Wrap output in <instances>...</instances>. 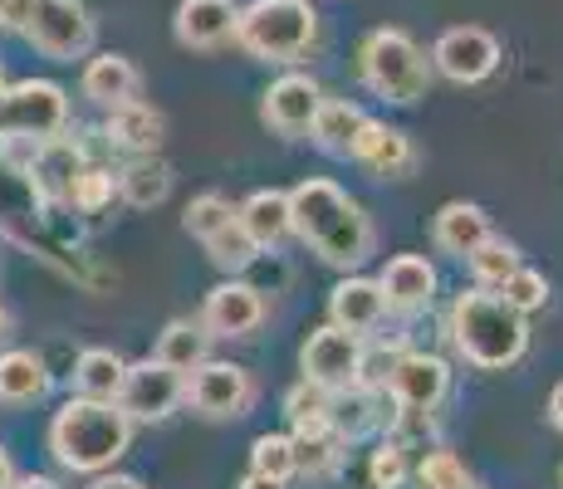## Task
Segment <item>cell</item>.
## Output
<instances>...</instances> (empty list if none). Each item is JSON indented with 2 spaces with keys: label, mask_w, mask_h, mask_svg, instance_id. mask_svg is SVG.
<instances>
[{
  "label": "cell",
  "mask_w": 563,
  "mask_h": 489,
  "mask_svg": "<svg viewBox=\"0 0 563 489\" xmlns=\"http://www.w3.org/2000/svg\"><path fill=\"white\" fill-rule=\"evenodd\" d=\"M103 133H108V143L133 152V157H153L162 143V113L153 103H143V98H133L123 108H108Z\"/></svg>",
  "instance_id": "603a6c76"
},
{
  "label": "cell",
  "mask_w": 563,
  "mask_h": 489,
  "mask_svg": "<svg viewBox=\"0 0 563 489\" xmlns=\"http://www.w3.org/2000/svg\"><path fill=\"white\" fill-rule=\"evenodd\" d=\"M235 15H241V5L235 0H181L177 5V20H172V30H177V45L181 49H221L235 40Z\"/></svg>",
  "instance_id": "2e32d148"
},
{
  "label": "cell",
  "mask_w": 563,
  "mask_h": 489,
  "mask_svg": "<svg viewBox=\"0 0 563 489\" xmlns=\"http://www.w3.org/2000/svg\"><path fill=\"white\" fill-rule=\"evenodd\" d=\"M35 5H40V0H0V30H10V35H25Z\"/></svg>",
  "instance_id": "f35d334b"
},
{
  "label": "cell",
  "mask_w": 563,
  "mask_h": 489,
  "mask_svg": "<svg viewBox=\"0 0 563 489\" xmlns=\"http://www.w3.org/2000/svg\"><path fill=\"white\" fill-rule=\"evenodd\" d=\"M353 162H363L373 177H407L417 167V147H411V137L402 127H387L367 118V127L358 133V143H353Z\"/></svg>",
  "instance_id": "ac0fdd59"
},
{
  "label": "cell",
  "mask_w": 563,
  "mask_h": 489,
  "mask_svg": "<svg viewBox=\"0 0 563 489\" xmlns=\"http://www.w3.org/2000/svg\"><path fill=\"white\" fill-rule=\"evenodd\" d=\"M84 167H89V162H84L79 143H69V137H49V143L35 147V162H30L25 181L45 205H69L74 181H79Z\"/></svg>",
  "instance_id": "5bb4252c"
},
{
  "label": "cell",
  "mask_w": 563,
  "mask_h": 489,
  "mask_svg": "<svg viewBox=\"0 0 563 489\" xmlns=\"http://www.w3.org/2000/svg\"><path fill=\"white\" fill-rule=\"evenodd\" d=\"M251 465H255V475L285 485L289 475H295V441L289 436H260L251 445Z\"/></svg>",
  "instance_id": "e575fe53"
},
{
  "label": "cell",
  "mask_w": 563,
  "mask_h": 489,
  "mask_svg": "<svg viewBox=\"0 0 563 489\" xmlns=\"http://www.w3.org/2000/svg\"><path fill=\"white\" fill-rule=\"evenodd\" d=\"M235 221L251 235L260 249H275L295 235V221H289V191H255L245 205H235Z\"/></svg>",
  "instance_id": "7402d4cb"
},
{
  "label": "cell",
  "mask_w": 563,
  "mask_h": 489,
  "mask_svg": "<svg viewBox=\"0 0 563 489\" xmlns=\"http://www.w3.org/2000/svg\"><path fill=\"white\" fill-rule=\"evenodd\" d=\"M113 191H118V177H113V171H103V167H84V171H79V181H74L69 205H74V211H84V215H99L103 205L113 201Z\"/></svg>",
  "instance_id": "8d00e7d4"
},
{
  "label": "cell",
  "mask_w": 563,
  "mask_h": 489,
  "mask_svg": "<svg viewBox=\"0 0 563 489\" xmlns=\"http://www.w3.org/2000/svg\"><path fill=\"white\" fill-rule=\"evenodd\" d=\"M235 45L265 64H299L319 45V15L309 0H251L235 15Z\"/></svg>",
  "instance_id": "277c9868"
},
{
  "label": "cell",
  "mask_w": 563,
  "mask_h": 489,
  "mask_svg": "<svg viewBox=\"0 0 563 489\" xmlns=\"http://www.w3.org/2000/svg\"><path fill=\"white\" fill-rule=\"evenodd\" d=\"M431 241H437V249H446V255L471 259L475 249L490 241V215H485L481 205H471V201H446L437 211Z\"/></svg>",
  "instance_id": "44dd1931"
},
{
  "label": "cell",
  "mask_w": 563,
  "mask_h": 489,
  "mask_svg": "<svg viewBox=\"0 0 563 489\" xmlns=\"http://www.w3.org/2000/svg\"><path fill=\"white\" fill-rule=\"evenodd\" d=\"M367 127V113L358 103H343V98H323L319 118H313L309 137L319 143L323 152H333V157H353V143H358V133Z\"/></svg>",
  "instance_id": "d4e9b609"
},
{
  "label": "cell",
  "mask_w": 563,
  "mask_h": 489,
  "mask_svg": "<svg viewBox=\"0 0 563 489\" xmlns=\"http://www.w3.org/2000/svg\"><path fill=\"white\" fill-rule=\"evenodd\" d=\"M417 489H475V480L451 451H431L417 465Z\"/></svg>",
  "instance_id": "d6a6232c"
},
{
  "label": "cell",
  "mask_w": 563,
  "mask_h": 489,
  "mask_svg": "<svg viewBox=\"0 0 563 489\" xmlns=\"http://www.w3.org/2000/svg\"><path fill=\"white\" fill-rule=\"evenodd\" d=\"M358 79L387 103H417L431 89V59L407 30H373L358 45Z\"/></svg>",
  "instance_id": "5b68a950"
},
{
  "label": "cell",
  "mask_w": 563,
  "mask_h": 489,
  "mask_svg": "<svg viewBox=\"0 0 563 489\" xmlns=\"http://www.w3.org/2000/svg\"><path fill=\"white\" fill-rule=\"evenodd\" d=\"M377 289H383L387 309L421 313L431 299H437V269H431L421 255H393L383 269V279H377Z\"/></svg>",
  "instance_id": "e0dca14e"
},
{
  "label": "cell",
  "mask_w": 563,
  "mask_h": 489,
  "mask_svg": "<svg viewBox=\"0 0 563 489\" xmlns=\"http://www.w3.org/2000/svg\"><path fill=\"white\" fill-rule=\"evenodd\" d=\"M10 485H15V470H10V455L0 451V489H10Z\"/></svg>",
  "instance_id": "ee69618b"
},
{
  "label": "cell",
  "mask_w": 563,
  "mask_h": 489,
  "mask_svg": "<svg viewBox=\"0 0 563 489\" xmlns=\"http://www.w3.org/2000/svg\"><path fill=\"white\" fill-rule=\"evenodd\" d=\"M471 269H475V285H481V289H500L505 279L519 269V249L510 241H495V235H490V241L471 255Z\"/></svg>",
  "instance_id": "4dcf8cb0"
},
{
  "label": "cell",
  "mask_w": 563,
  "mask_h": 489,
  "mask_svg": "<svg viewBox=\"0 0 563 489\" xmlns=\"http://www.w3.org/2000/svg\"><path fill=\"white\" fill-rule=\"evenodd\" d=\"M549 421H554V426L563 431V382L554 387V397H549Z\"/></svg>",
  "instance_id": "60d3db41"
},
{
  "label": "cell",
  "mask_w": 563,
  "mask_h": 489,
  "mask_svg": "<svg viewBox=\"0 0 563 489\" xmlns=\"http://www.w3.org/2000/svg\"><path fill=\"white\" fill-rule=\"evenodd\" d=\"M319 108H323V89L313 74H279L260 98V118L279 137H305L313 118H319Z\"/></svg>",
  "instance_id": "8fae6325"
},
{
  "label": "cell",
  "mask_w": 563,
  "mask_h": 489,
  "mask_svg": "<svg viewBox=\"0 0 563 489\" xmlns=\"http://www.w3.org/2000/svg\"><path fill=\"white\" fill-rule=\"evenodd\" d=\"M10 489H59L54 480H45V475H25V480H15Z\"/></svg>",
  "instance_id": "b9f144b4"
},
{
  "label": "cell",
  "mask_w": 563,
  "mask_h": 489,
  "mask_svg": "<svg viewBox=\"0 0 563 489\" xmlns=\"http://www.w3.org/2000/svg\"><path fill=\"white\" fill-rule=\"evenodd\" d=\"M79 89L99 108H123L137 98V89H143V74H137V64L123 59V54H93V59L84 64Z\"/></svg>",
  "instance_id": "d6986e66"
},
{
  "label": "cell",
  "mask_w": 563,
  "mask_h": 489,
  "mask_svg": "<svg viewBox=\"0 0 563 489\" xmlns=\"http://www.w3.org/2000/svg\"><path fill=\"white\" fill-rule=\"evenodd\" d=\"M69 127V93L49 79H20L5 89V103H0V133L30 137V143H49V137H64Z\"/></svg>",
  "instance_id": "8992f818"
},
{
  "label": "cell",
  "mask_w": 563,
  "mask_h": 489,
  "mask_svg": "<svg viewBox=\"0 0 563 489\" xmlns=\"http://www.w3.org/2000/svg\"><path fill=\"white\" fill-rule=\"evenodd\" d=\"M206 343H211V333L201 329V323H167V333L157 338V363L177 367V373H197L206 363Z\"/></svg>",
  "instance_id": "f1b7e54d"
},
{
  "label": "cell",
  "mask_w": 563,
  "mask_h": 489,
  "mask_svg": "<svg viewBox=\"0 0 563 489\" xmlns=\"http://www.w3.org/2000/svg\"><path fill=\"white\" fill-rule=\"evenodd\" d=\"M289 221H295L299 241L333 269H358L377 245L373 221L363 215V205L323 177H309L289 191Z\"/></svg>",
  "instance_id": "6da1fadb"
},
{
  "label": "cell",
  "mask_w": 563,
  "mask_h": 489,
  "mask_svg": "<svg viewBox=\"0 0 563 489\" xmlns=\"http://www.w3.org/2000/svg\"><path fill=\"white\" fill-rule=\"evenodd\" d=\"M241 489H285L279 480H265V475H251V480H241Z\"/></svg>",
  "instance_id": "7bdbcfd3"
},
{
  "label": "cell",
  "mask_w": 563,
  "mask_h": 489,
  "mask_svg": "<svg viewBox=\"0 0 563 489\" xmlns=\"http://www.w3.org/2000/svg\"><path fill=\"white\" fill-rule=\"evenodd\" d=\"M446 387H451V367L437 353H402L393 367V382H387L397 407L411 411H437Z\"/></svg>",
  "instance_id": "9a60e30c"
},
{
  "label": "cell",
  "mask_w": 563,
  "mask_h": 489,
  "mask_svg": "<svg viewBox=\"0 0 563 489\" xmlns=\"http://www.w3.org/2000/svg\"><path fill=\"white\" fill-rule=\"evenodd\" d=\"M113 401H118V411H123L128 421H167L172 411L187 401V373L157 363V357L133 363L123 373V387H118Z\"/></svg>",
  "instance_id": "ba28073f"
},
{
  "label": "cell",
  "mask_w": 563,
  "mask_h": 489,
  "mask_svg": "<svg viewBox=\"0 0 563 489\" xmlns=\"http://www.w3.org/2000/svg\"><path fill=\"white\" fill-rule=\"evenodd\" d=\"M123 373H128V363L113 353V347H89V353H79V363H74V382H79V391L84 397H99V401L118 397Z\"/></svg>",
  "instance_id": "4316f807"
},
{
  "label": "cell",
  "mask_w": 563,
  "mask_h": 489,
  "mask_svg": "<svg viewBox=\"0 0 563 489\" xmlns=\"http://www.w3.org/2000/svg\"><path fill=\"white\" fill-rule=\"evenodd\" d=\"M339 455H343V436L339 431H313V436H295V475H333L339 470Z\"/></svg>",
  "instance_id": "f546056e"
},
{
  "label": "cell",
  "mask_w": 563,
  "mask_h": 489,
  "mask_svg": "<svg viewBox=\"0 0 563 489\" xmlns=\"http://www.w3.org/2000/svg\"><path fill=\"white\" fill-rule=\"evenodd\" d=\"M383 313H387V299H383V289H377V279H343V285L329 293L333 329L353 333V338H367V333L383 323Z\"/></svg>",
  "instance_id": "ffe728a7"
},
{
  "label": "cell",
  "mask_w": 563,
  "mask_h": 489,
  "mask_svg": "<svg viewBox=\"0 0 563 489\" xmlns=\"http://www.w3.org/2000/svg\"><path fill=\"white\" fill-rule=\"evenodd\" d=\"M89 489H143V480H133V475H99Z\"/></svg>",
  "instance_id": "ab89813d"
},
{
  "label": "cell",
  "mask_w": 563,
  "mask_h": 489,
  "mask_svg": "<svg viewBox=\"0 0 563 489\" xmlns=\"http://www.w3.org/2000/svg\"><path fill=\"white\" fill-rule=\"evenodd\" d=\"M299 363H305V382H319L329 391H349L358 382V363H363V338H353V333L343 329H313L305 353H299Z\"/></svg>",
  "instance_id": "7c38bea8"
},
{
  "label": "cell",
  "mask_w": 563,
  "mask_h": 489,
  "mask_svg": "<svg viewBox=\"0 0 563 489\" xmlns=\"http://www.w3.org/2000/svg\"><path fill=\"white\" fill-rule=\"evenodd\" d=\"M206 255H211L221 269H245V265H251V259L260 255V245L241 231V221H231L225 231H216L211 241H206Z\"/></svg>",
  "instance_id": "d590c367"
},
{
  "label": "cell",
  "mask_w": 563,
  "mask_h": 489,
  "mask_svg": "<svg viewBox=\"0 0 563 489\" xmlns=\"http://www.w3.org/2000/svg\"><path fill=\"white\" fill-rule=\"evenodd\" d=\"M235 221V205L225 201V196H216V191H206V196H197V201L187 205V215H181V225H187L191 235L206 245L216 231H225V225Z\"/></svg>",
  "instance_id": "1f68e13d"
},
{
  "label": "cell",
  "mask_w": 563,
  "mask_h": 489,
  "mask_svg": "<svg viewBox=\"0 0 563 489\" xmlns=\"http://www.w3.org/2000/svg\"><path fill=\"white\" fill-rule=\"evenodd\" d=\"M133 445V421L118 411V401L74 397L59 407L49 426V451L74 475H108Z\"/></svg>",
  "instance_id": "7a4b0ae2"
},
{
  "label": "cell",
  "mask_w": 563,
  "mask_h": 489,
  "mask_svg": "<svg viewBox=\"0 0 563 489\" xmlns=\"http://www.w3.org/2000/svg\"><path fill=\"white\" fill-rule=\"evenodd\" d=\"M367 475H373V489H397V485H402V480H407V455H402V445H397V441L377 445L373 460H367Z\"/></svg>",
  "instance_id": "74e56055"
},
{
  "label": "cell",
  "mask_w": 563,
  "mask_h": 489,
  "mask_svg": "<svg viewBox=\"0 0 563 489\" xmlns=\"http://www.w3.org/2000/svg\"><path fill=\"white\" fill-rule=\"evenodd\" d=\"M500 69V40L481 25H456L431 45V74L451 84H481Z\"/></svg>",
  "instance_id": "9c48e42d"
},
{
  "label": "cell",
  "mask_w": 563,
  "mask_h": 489,
  "mask_svg": "<svg viewBox=\"0 0 563 489\" xmlns=\"http://www.w3.org/2000/svg\"><path fill=\"white\" fill-rule=\"evenodd\" d=\"M260 323H265V299L255 285H241V279L216 285L201 303V329L211 338H251Z\"/></svg>",
  "instance_id": "4fadbf2b"
},
{
  "label": "cell",
  "mask_w": 563,
  "mask_h": 489,
  "mask_svg": "<svg viewBox=\"0 0 563 489\" xmlns=\"http://www.w3.org/2000/svg\"><path fill=\"white\" fill-rule=\"evenodd\" d=\"M500 299L510 303L515 313H539V309L549 303V279L539 275V269H525V265H519L515 275L500 285Z\"/></svg>",
  "instance_id": "836d02e7"
},
{
  "label": "cell",
  "mask_w": 563,
  "mask_h": 489,
  "mask_svg": "<svg viewBox=\"0 0 563 489\" xmlns=\"http://www.w3.org/2000/svg\"><path fill=\"white\" fill-rule=\"evenodd\" d=\"M45 391H49L45 357L30 353V347L0 353V401H5V407H30V401H40Z\"/></svg>",
  "instance_id": "cb8c5ba5"
},
{
  "label": "cell",
  "mask_w": 563,
  "mask_h": 489,
  "mask_svg": "<svg viewBox=\"0 0 563 489\" xmlns=\"http://www.w3.org/2000/svg\"><path fill=\"white\" fill-rule=\"evenodd\" d=\"M5 89H10V84H5V74H0V103H5Z\"/></svg>",
  "instance_id": "f6af8a7d"
},
{
  "label": "cell",
  "mask_w": 563,
  "mask_h": 489,
  "mask_svg": "<svg viewBox=\"0 0 563 489\" xmlns=\"http://www.w3.org/2000/svg\"><path fill=\"white\" fill-rule=\"evenodd\" d=\"M25 40L35 54L54 64H74L93 49V15L84 0H40L25 25Z\"/></svg>",
  "instance_id": "52a82bcc"
},
{
  "label": "cell",
  "mask_w": 563,
  "mask_h": 489,
  "mask_svg": "<svg viewBox=\"0 0 563 489\" xmlns=\"http://www.w3.org/2000/svg\"><path fill=\"white\" fill-rule=\"evenodd\" d=\"M187 401L211 421L245 416V407L255 401V382L241 363H201L187 377Z\"/></svg>",
  "instance_id": "30bf717a"
},
{
  "label": "cell",
  "mask_w": 563,
  "mask_h": 489,
  "mask_svg": "<svg viewBox=\"0 0 563 489\" xmlns=\"http://www.w3.org/2000/svg\"><path fill=\"white\" fill-rule=\"evenodd\" d=\"M285 416L299 436H313V431H333V391L319 382H299L285 397Z\"/></svg>",
  "instance_id": "83f0119b"
},
{
  "label": "cell",
  "mask_w": 563,
  "mask_h": 489,
  "mask_svg": "<svg viewBox=\"0 0 563 489\" xmlns=\"http://www.w3.org/2000/svg\"><path fill=\"white\" fill-rule=\"evenodd\" d=\"M172 191V167L162 157H133L123 171H118V196L137 211H153V205L167 201Z\"/></svg>",
  "instance_id": "484cf974"
},
{
  "label": "cell",
  "mask_w": 563,
  "mask_h": 489,
  "mask_svg": "<svg viewBox=\"0 0 563 489\" xmlns=\"http://www.w3.org/2000/svg\"><path fill=\"white\" fill-rule=\"evenodd\" d=\"M451 343L471 367L481 373H500L515 367L529 347V323L525 313H515L500 293L471 289L451 303Z\"/></svg>",
  "instance_id": "3957f363"
}]
</instances>
